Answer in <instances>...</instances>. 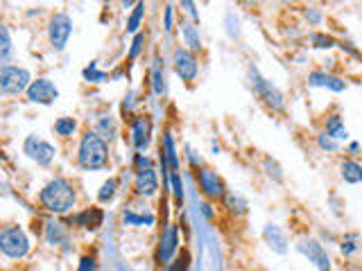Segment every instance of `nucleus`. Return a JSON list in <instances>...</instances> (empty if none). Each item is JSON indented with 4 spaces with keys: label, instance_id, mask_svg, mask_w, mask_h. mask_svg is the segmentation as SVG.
<instances>
[{
    "label": "nucleus",
    "instance_id": "nucleus-25",
    "mask_svg": "<svg viewBox=\"0 0 362 271\" xmlns=\"http://www.w3.org/2000/svg\"><path fill=\"white\" fill-rule=\"evenodd\" d=\"M143 14H145V5L143 3H138L136 7H134V12H132V16H130V20H127V32H134L141 27V20H143Z\"/></svg>",
    "mask_w": 362,
    "mask_h": 271
},
{
    "label": "nucleus",
    "instance_id": "nucleus-39",
    "mask_svg": "<svg viewBox=\"0 0 362 271\" xmlns=\"http://www.w3.org/2000/svg\"><path fill=\"white\" fill-rule=\"evenodd\" d=\"M306 18L311 20V23H319V18H322V16H319L317 9H308V12H306Z\"/></svg>",
    "mask_w": 362,
    "mask_h": 271
},
{
    "label": "nucleus",
    "instance_id": "nucleus-26",
    "mask_svg": "<svg viewBox=\"0 0 362 271\" xmlns=\"http://www.w3.org/2000/svg\"><path fill=\"white\" fill-rule=\"evenodd\" d=\"M227 208L233 215H244L247 213V203H244V199L236 197V194H227Z\"/></svg>",
    "mask_w": 362,
    "mask_h": 271
},
{
    "label": "nucleus",
    "instance_id": "nucleus-13",
    "mask_svg": "<svg viewBox=\"0 0 362 271\" xmlns=\"http://www.w3.org/2000/svg\"><path fill=\"white\" fill-rule=\"evenodd\" d=\"M134 190L141 194V197H152V194L158 190V177L156 172L150 170H138L136 179H134Z\"/></svg>",
    "mask_w": 362,
    "mask_h": 271
},
{
    "label": "nucleus",
    "instance_id": "nucleus-9",
    "mask_svg": "<svg viewBox=\"0 0 362 271\" xmlns=\"http://www.w3.org/2000/svg\"><path fill=\"white\" fill-rule=\"evenodd\" d=\"M173 61H175V70L177 75L184 82H195L197 77V59L195 54L190 52L188 48H177L173 54Z\"/></svg>",
    "mask_w": 362,
    "mask_h": 271
},
{
    "label": "nucleus",
    "instance_id": "nucleus-33",
    "mask_svg": "<svg viewBox=\"0 0 362 271\" xmlns=\"http://www.w3.org/2000/svg\"><path fill=\"white\" fill-rule=\"evenodd\" d=\"M317 143H319V147L326 149V151H337V140L331 138V136H326V134L317 136Z\"/></svg>",
    "mask_w": 362,
    "mask_h": 271
},
{
    "label": "nucleus",
    "instance_id": "nucleus-29",
    "mask_svg": "<svg viewBox=\"0 0 362 271\" xmlns=\"http://www.w3.org/2000/svg\"><path fill=\"white\" fill-rule=\"evenodd\" d=\"M170 183H173L175 199L181 206V203H184V181H181V177L177 175V172H173V175H170Z\"/></svg>",
    "mask_w": 362,
    "mask_h": 271
},
{
    "label": "nucleus",
    "instance_id": "nucleus-11",
    "mask_svg": "<svg viewBox=\"0 0 362 271\" xmlns=\"http://www.w3.org/2000/svg\"><path fill=\"white\" fill-rule=\"evenodd\" d=\"M299 251L311 260V263H315L319 271H331V258L324 251V246L317 240H313V237H304L299 242Z\"/></svg>",
    "mask_w": 362,
    "mask_h": 271
},
{
    "label": "nucleus",
    "instance_id": "nucleus-27",
    "mask_svg": "<svg viewBox=\"0 0 362 271\" xmlns=\"http://www.w3.org/2000/svg\"><path fill=\"white\" fill-rule=\"evenodd\" d=\"M0 41H3V46H0V59L7 61L9 54H12V41H9V30L7 27H0Z\"/></svg>",
    "mask_w": 362,
    "mask_h": 271
},
{
    "label": "nucleus",
    "instance_id": "nucleus-34",
    "mask_svg": "<svg viewBox=\"0 0 362 271\" xmlns=\"http://www.w3.org/2000/svg\"><path fill=\"white\" fill-rule=\"evenodd\" d=\"M143 43H145V34H136V37H134V43H132V52H130V59H136V57H138V52H141Z\"/></svg>",
    "mask_w": 362,
    "mask_h": 271
},
{
    "label": "nucleus",
    "instance_id": "nucleus-31",
    "mask_svg": "<svg viewBox=\"0 0 362 271\" xmlns=\"http://www.w3.org/2000/svg\"><path fill=\"white\" fill-rule=\"evenodd\" d=\"M116 186H118V183H116V179L104 181V186H102V190H100V194H98V199H100V201H109V199H113Z\"/></svg>",
    "mask_w": 362,
    "mask_h": 271
},
{
    "label": "nucleus",
    "instance_id": "nucleus-41",
    "mask_svg": "<svg viewBox=\"0 0 362 271\" xmlns=\"http://www.w3.org/2000/svg\"><path fill=\"white\" fill-rule=\"evenodd\" d=\"M181 7H186V9H188V14L197 20V12H195V5H193V3H181Z\"/></svg>",
    "mask_w": 362,
    "mask_h": 271
},
{
    "label": "nucleus",
    "instance_id": "nucleus-12",
    "mask_svg": "<svg viewBox=\"0 0 362 271\" xmlns=\"http://www.w3.org/2000/svg\"><path fill=\"white\" fill-rule=\"evenodd\" d=\"M179 248V229L175 224H168V229L161 235V244H158V263L168 265Z\"/></svg>",
    "mask_w": 362,
    "mask_h": 271
},
{
    "label": "nucleus",
    "instance_id": "nucleus-3",
    "mask_svg": "<svg viewBox=\"0 0 362 271\" xmlns=\"http://www.w3.org/2000/svg\"><path fill=\"white\" fill-rule=\"evenodd\" d=\"M0 248L7 258H25L30 251V240L20 226H5L0 231Z\"/></svg>",
    "mask_w": 362,
    "mask_h": 271
},
{
    "label": "nucleus",
    "instance_id": "nucleus-18",
    "mask_svg": "<svg viewBox=\"0 0 362 271\" xmlns=\"http://www.w3.org/2000/svg\"><path fill=\"white\" fill-rule=\"evenodd\" d=\"M313 86H326V89H331L335 93H342L347 89V84L335 77V75H328V73H311V77H308Z\"/></svg>",
    "mask_w": 362,
    "mask_h": 271
},
{
    "label": "nucleus",
    "instance_id": "nucleus-1",
    "mask_svg": "<svg viewBox=\"0 0 362 271\" xmlns=\"http://www.w3.org/2000/svg\"><path fill=\"white\" fill-rule=\"evenodd\" d=\"M39 201L46 210L55 215H66L75 206V188L66 179H55L41 190Z\"/></svg>",
    "mask_w": 362,
    "mask_h": 271
},
{
    "label": "nucleus",
    "instance_id": "nucleus-37",
    "mask_svg": "<svg viewBox=\"0 0 362 271\" xmlns=\"http://www.w3.org/2000/svg\"><path fill=\"white\" fill-rule=\"evenodd\" d=\"M77 271H95V260H93L91 256H84V258L80 260Z\"/></svg>",
    "mask_w": 362,
    "mask_h": 271
},
{
    "label": "nucleus",
    "instance_id": "nucleus-38",
    "mask_svg": "<svg viewBox=\"0 0 362 271\" xmlns=\"http://www.w3.org/2000/svg\"><path fill=\"white\" fill-rule=\"evenodd\" d=\"M354 240H356V237L351 235L349 240H347V242L342 244V251H344V253H354V251H356V244H354Z\"/></svg>",
    "mask_w": 362,
    "mask_h": 271
},
{
    "label": "nucleus",
    "instance_id": "nucleus-20",
    "mask_svg": "<svg viewBox=\"0 0 362 271\" xmlns=\"http://www.w3.org/2000/svg\"><path fill=\"white\" fill-rule=\"evenodd\" d=\"M339 172H342V179L347 183H360L362 181V165L356 160H344Z\"/></svg>",
    "mask_w": 362,
    "mask_h": 271
},
{
    "label": "nucleus",
    "instance_id": "nucleus-5",
    "mask_svg": "<svg viewBox=\"0 0 362 271\" xmlns=\"http://www.w3.org/2000/svg\"><path fill=\"white\" fill-rule=\"evenodd\" d=\"M249 77H251L254 93H256L261 100L272 108V111H281V108H283V95L276 91L268 80H263L256 68L249 70Z\"/></svg>",
    "mask_w": 362,
    "mask_h": 271
},
{
    "label": "nucleus",
    "instance_id": "nucleus-19",
    "mask_svg": "<svg viewBox=\"0 0 362 271\" xmlns=\"http://www.w3.org/2000/svg\"><path fill=\"white\" fill-rule=\"evenodd\" d=\"M326 136H331L335 140H347L349 138V132H347V127L342 122V118L339 115H331L328 118V122H326Z\"/></svg>",
    "mask_w": 362,
    "mask_h": 271
},
{
    "label": "nucleus",
    "instance_id": "nucleus-6",
    "mask_svg": "<svg viewBox=\"0 0 362 271\" xmlns=\"http://www.w3.org/2000/svg\"><path fill=\"white\" fill-rule=\"evenodd\" d=\"M23 151L27 154L30 160L37 163V165H50L52 158H55V154H57L55 147L39 136H27L25 143H23Z\"/></svg>",
    "mask_w": 362,
    "mask_h": 271
},
{
    "label": "nucleus",
    "instance_id": "nucleus-16",
    "mask_svg": "<svg viewBox=\"0 0 362 271\" xmlns=\"http://www.w3.org/2000/svg\"><path fill=\"white\" fill-rule=\"evenodd\" d=\"M102 220H104V213L100 208H89V210H84L80 215L73 217V224H77L82 226V229H89V231H95V229H100L102 226Z\"/></svg>",
    "mask_w": 362,
    "mask_h": 271
},
{
    "label": "nucleus",
    "instance_id": "nucleus-10",
    "mask_svg": "<svg viewBox=\"0 0 362 271\" xmlns=\"http://www.w3.org/2000/svg\"><path fill=\"white\" fill-rule=\"evenodd\" d=\"M57 97H59V89L46 77H39L37 82H32L27 89V100L37 104H52Z\"/></svg>",
    "mask_w": 362,
    "mask_h": 271
},
{
    "label": "nucleus",
    "instance_id": "nucleus-30",
    "mask_svg": "<svg viewBox=\"0 0 362 271\" xmlns=\"http://www.w3.org/2000/svg\"><path fill=\"white\" fill-rule=\"evenodd\" d=\"M188 267H190V253L188 251H181L177 256V260L173 263V267H170L168 271H188Z\"/></svg>",
    "mask_w": 362,
    "mask_h": 271
},
{
    "label": "nucleus",
    "instance_id": "nucleus-21",
    "mask_svg": "<svg viewBox=\"0 0 362 271\" xmlns=\"http://www.w3.org/2000/svg\"><path fill=\"white\" fill-rule=\"evenodd\" d=\"M181 32H184V39H186V46L190 52H199L201 50V39H199V32L193 27V25H184L181 27Z\"/></svg>",
    "mask_w": 362,
    "mask_h": 271
},
{
    "label": "nucleus",
    "instance_id": "nucleus-36",
    "mask_svg": "<svg viewBox=\"0 0 362 271\" xmlns=\"http://www.w3.org/2000/svg\"><path fill=\"white\" fill-rule=\"evenodd\" d=\"M84 77L91 80V82H102V80L106 77V75H104V73H98V70H95V63H91V68L84 70Z\"/></svg>",
    "mask_w": 362,
    "mask_h": 271
},
{
    "label": "nucleus",
    "instance_id": "nucleus-8",
    "mask_svg": "<svg viewBox=\"0 0 362 271\" xmlns=\"http://www.w3.org/2000/svg\"><path fill=\"white\" fill-rule=\"evenodd\" d=\"M197 181H199L201 192H204L208 199L218 201V199H222V197H227L225 183H222V179L218 177V172H213V170H208V168H201V170L197 172Z\"/></svg>",
    "mask_w": 362,
    "mask_h": 271
},
{
    "label": "nucleus",
    "instance_id": "nucleus-24",
    "mask_svg": "<svg viewBox=\"0 0 362 271\" xmlns=\"http://www.w3.org/2000/svg\"><path fill=\"white\" fill-rule=\"evenodd\" d=\"M77 129V122L73 120V118H59V120L55 122V132L59 136H73Z\"/></svg>",
    "mask_w": 362,
    "mask_h": 271
},
{
    "label": "nucleus",
    "instance_id": "nucleus-40",
    "mask_svg": "<svg viewBox=\"0 0 362 271\" xmlns=\"http://www.w3.org/2000/svg\"><path fill=\"white\" fill-rule=\"evenodd\" d=\"M166 30H173V7H166Z\"/></svg>",
    "mask_w": 362,
    "mask_h": 271
},
{
    "label": "nucleus",
    "instance_id": "nucleus-17",
    "mask_svg": "<svg viewBox=\"0 0 362 271\" xmlns=\"http://www.w3.org/2000/svg\"><path fill=\"white\" fill-rule=\"evenodd\" d=\"M161 163L163 168H170L173 172L179 170V158H177V149H175V140H173V134L166 132L163 134V143H161Z\"/></svg>",
    "mask_w": 362,
    "mask_h": 271
},
{
    "label": "nucleus",
    "instance_id": "nucleus-14",
    "mask_svg": "<svg viewBox=\"0 0 362 271\" xmlns=\"http://www.w3.org/2000/svg\"><path fill=\"white\" fill-rule=\"evenodd\" d=\"M150 120L147 118H134L132 122V140H134V147L136 149H147V145H150Z\"/></svg>",
    "mask_w": 362,
    "mask_h": 271
},
{
    "label": "nucleus",
    "instance_id": "nucleus-2",
    "mask_svg": "<svg viewBox=\"0 0 362 271\" xmlns=\"http://www.w3.org/2000/svg\"><path fill=\"white\" fill-rule=\"evenodd\" d=\"M80 165L84 170H100L106 165V158H109V149H106L104 138L98 136L95 132H89L82 138L80 143Z\"/></svg>",
    "mask_w": 362,
    "mask_h": 271
},
{
    "label": "nucleus",
    "instance_id": "nucleus-22",
    "mask_svg": "<svg viewBox=\"0 0 362 271\" xmlns=\"http://www.w3.org/2000/svg\"><path fill=\"white\" fill-rule=\"evenodd\" d=\"M46 237L50 244H59V242H66V229L61 224H48L46 229Z\"/></svg>",
    "mask_w": 362,
    "mask_h": 271
},
{
    "label": "nucleus",
    "instance_id": "nucleus-28",
    "mask_svg": "<svg viewBox=\"0 0 362 271\" xmlns=\"http://www.w3.org/2000/svg\"><path fill=\"white\" fill-rule=\"evenodd\" d=\"M95 134L98 136H102V138H113V134H116V125H113V120L111 118H104V120H100V125H98V129H95Z\"/></svg>",
    "mask_w": 362,
    "mask_h": 271
},
{
    "label": "nucleus",
    "instance_id": "nucleus-7",
    "mask_svg": "<svg viewBox=\"0 0 362 271\" xmlns=\"http://www.w3.org/2000/svg\"><path fill=\"white\" fill-rule=\"evenodd\" d=\"M50 43L55 50H63L66 48V43L70 39V32H73V20L68 14H55L50 20Z\"/></svg>",
    "mask_w": 362,
    "mask_h": 271
},
{
    "label": "nucleus",
    "instance_id": "nucleus-35",
    "mask_svg": "<svg viewBox=\"0 0 362 271\" xmlns=\"http://www.w3.org/2000/svg\"><path fill=\"white\" fill-rule=\"evenodd\" d=\"M154 91L161 95L163 93V75H161V68H158V61H156V66H154Z\"/></svg>",
    "mask_w": 362,
    "mask_h": 271
},
{
    "label": "nucleus",
    "instance_id": "nucleus-15",
    "mask_svg": "<svg viewBox=\"0 0 362 271\" xmlns=\"http://www.w3.org/2000/svg\"><path fill=\"white\" fill-rule=\"evenodd\" d=\"M263 235H265V242L270 244L272 251H276V253H285L287 251V237H285V233L276 224L265 226Z\"/></svg>",
    "mask_w": 362,
    "mask_h": 271
},
{
    "label": "nucleus",
    "instance_id": "nucleus-4",
    "mask_svg": "<svg viewBox=\"0 0 362 271\" xmlns=\"http://www.w3.org/2000/svg\"><path fill=\"white\" fill-rule=\"evenodd\" d=\"M30 73L25 68L18 66H9V63H3L0 68V91L5 95H18L30 89Z\"/></svg>",
    "mask_w": 362,
    "mask_h": 271
},
{
    "label": "nucleus",
    "instance_id": "nucleus-42",
    "mask_svg": "<svg viewBox=\"0 0 362 271\" xmlns=\"http://www.w3.org/2000/svg\"><path fill=\"white\" fill-rule=\"evenodd\" d=\"M201 208H204V215H206V217H211V215H213V213H211V206H208V203H206V206H201Z\"/></svg>",
    "mask_w": 362,
    "mask_h": 271
},
{
    "label": "nucleus",
    "instance_id": "nucleus-32",
    "mask_svg": "<svg viewBox=\"0 0 362 271\" xmlns=\"http://www.w3.org/2000/svg\"><path fill=\"white\" fill-rule=\"evenodd\" d=\"M313 46L319 48V50H328L335 46V39L333 37H326V34H313Z\"/></svg>",
    "mask_w": 362,
    "mask_h": 271
},
{
    "label": "nucleus",
    "instance_id": "nucleus-23",
    "mask_svg": "<svg viewBox=\"0 0 362 271\" xmlns=\"http://www.w3.org/2000/svg\"><path fill=\"white\" fill-rule=\"evenodd\" d=\"M123 222H125V224H134V226H141V224L152 226V224H154V217H152V215H136V213H132V210H125V213H123Z\"/></svg>",
    "mask_w": 362,
    "mask_h": 271
}]
</instances>
